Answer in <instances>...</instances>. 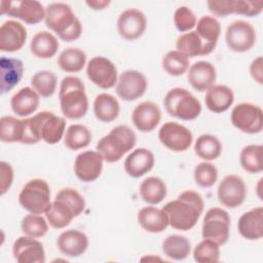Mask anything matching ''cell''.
<instances>
[{
  "label": "cell",
  "instance_id": "obj_15",
  "mask_svg": "<svg viewBox=\"0 0 263 263\" xmlns=\"http://www.w3.org/2000/svg\"><path fill=\"white\" fill-rule=\"evenodd\" d=\"M217 195L222 205L228 209H235L241 205L246 199V183L237 175H227L220 182Z\"/></svg>",
  "mask_w": 263,
  "mask_h": 263
},
{
  "label": "cell",
  "instance_id": "obj_10",
  "mask_svg": "<svg viewBox=\"0 0 263 263\" xmlns=\"http://www.w3.org/2000/svg\"><path fill=\"white\" fill-rule=\"evenodd\" d=\"M231 123L245 134H259L263 128L261 107L252 103H240L231 111Z\"/></svg>",
  "mask_w": 263,
  "mask_h": 263
},
{
  "label": "cell",
  "instance_id": "obj_18",
  "mask_svg": "<svg viewBox=\"0 0 263 263\" xmlns=\"http://www.w3.org/2000/svg\"><path fill=\"white\" fill-rule=\"evenodd\" d=\"M104 159L98 151L87 150L79 153L74 161L76 177L85 183L96 181L102 174Z\"/></svg>",
  "mask_w": 263,
  "mask_h": 263
},
{
  "label": "cell",
  "instance_id": "obj_32",
  "mask_svg": "<svg viewBox=\"0 0 263 263\" xmlns=\"http://www.w3.org/2000/svg\"><path fill=\"white\" fill-rule=\"evenodd\" d=\"M120 112V105L117 99L107 92L99 93L93 101V113L97 119L102 122L114 121Z\"/></svg>",
  "mask_w": 263,
  "mask_h": 263
},
{
  "label": "cell",
  "instance_id": "obj_27",
  "mask_svg": "<svg viewBox=\"0 0 263 263\" xmlns=\"http://www.w3.org/2000/svg\"><path fill=\"white\" fill-rule=\"evenodd\" d=\"M205 91V106L213 113L226 112L234 102V93L227 85L214 84Z\"/></svg>",
  "mask_w": 263,
  "mask_h": 263
},
{
  "label": "cell",
  "instance_id": "obj_42",
  "mask_svg": "<svg viewBox=\"0 0 263 263\" xmlns=\"http://www.w3.org/2000/svg\"><path fill=\"white\" fill-rule=\"evenodd\" d=\"M57 82V75L47 70L37 71L31 78V85L42 98H49L54 93Z\"/></svg>",
  "mask_w": 263,
  "mask_h": 263
},
{
  "label": "cell",
  "instance_id": "obj_34",
  "mask_svg": "<svg viewBox=\"0 0 263 263\" xmlns=\"http://www.w3.org/2000/svg\"><path fill=\"white\" fill-rule=\"evenodd\" d=\"M44 214L49 225L55 229L65 228L74 218H76L68 204L55 198L53 201H51L49 208Z\"/></svg>",
  "mask_w": 263,
  "mask_h": 263
},
{
  "label": "cell",
  "instance_id": "obj_33",
  "mask_svg": "<svg viewBox=\"0 0 263 263\" xmlns=\"http://www.w3.org/2000/svg\"><path fill=\"white\" fill-rule=\"evenodd\" d=\"M139 193L145 202L154 205L160 203L165 198L167 189L162 179L151 176L141 182Z\"/></svg>",
  "mask_w": 263,
  "mask_h": 263
},
{
  "label": "cell",
  "instance_id": "obj_19",
  "mask_svg": "<svg viewBox=\"0 0 263 263\" xmlns=\"http://www.w3.org/2000/svg\"><path fill=\"white\" fill-rule=\"evenodd\" d=\"M13 258L18 263H44L43 245L34 237L25 235L16 238L12 246Z\"/></svg>",
  "mask_w": 263,
  "mask_h": 263
},
{
  "label": "cell",
  "instance_id": "obj_46",
  "mask_svg": "<svg viewBox=\"0 0 263 263\" xmlns=\"http://www.w3.org/2000/svg\"><path fill=\"white\" fill-rule=\"evenodd\" d=\"M193 177L195 183L198 186L202 188H209L216 183L218 179V170L213 163L204 160L195 166Z\"/></svg>",
  "mask_w": 263,
  "mask_h": 263
},
{
  "label": "cell",
  "instance_id": "obj_30",
  "mask_svg": "<svg viewBox=\"0 0 263 263\" xmlns=\"http://www.w3.org/2000/svg\"><path fill=\"white\" fill-rule=\"evenodd\" d=\"M137 218L140 226L150 233H160L168 226L167 217L162 209L152 205L142 208Z\"/></svg>",
  "mask_w": 263,
  "mask_h": 263
},
{
  "label": "cell",
  "instance_id": "obj_23",
  "mask_svg": "<svg viewBox=\"0 0 263 263\" xmlns=\"http://www.w3.org/2000/svg\"><path fill=\"white\" fill-rule=\"evenodd\" d=\"M216 78V68L210 62L198 61L189 67L187 79L197 91H205L215 84Z\"/></svg>",
  "mask_w": 263,
  "mask_h": 263
},
{
  "label": "cell",
  "instance_id": "obj_12",
  "mask_svg": "<svg viewBox=\"0 0 263 263\" xmlns=\"http://www.w3.org/2000/svg\"><path fill=\"white\" fill-rule=\"evenodd\" d=\"M209 10L215 15L224 17L229 14H241L249 17L257 16L262 12L263 1L256 0H220L208 1Z\"/></svg>",
  "mask_w": 263,
  "mask_h": 263
},
{
  "label": "cell",
  "instance_id": "obj_37",
  "mask_svg": "<svg viewBox=\"0 0 263 263\" xmlns=\"http://www.w3.org/2000/svg\"><path fill=\"white\" fill-rule=\"evenodd\" d=\"M85 63V52L77 47H69L64 49L58 58V65L60 69L67 73L80 72L84 68Z\"/></svg>",
  "mask_w": 263,
  "mask_h": 263
},
{
  "label": "cell",
  "instance_id": "obj_28",
  "mask_svg": "<svg viewBox=\"0 0 263 263\" xmlns=\"http://www.w3.org/2000/svg\"><path fill=\"white\" fill-rule=\"evenodd\" d=\"M36 90L25 86L16 91L10 99V107L13 113L20 117H27L33 114L39 107L40 99Z\"/></svg>",
  "mask_w": 263,
  "mask_h": 263
},
{
  "label": "cell",
  "instance_id": "obj_47",
  "mask_svg": "<svg viewBox=\"0 0 263 263\" xmlns=\"http://www.w3.org/2000/svg\"><path fill=\"white\" fill-rule=\"evenodd\" d=\"M54 198L62 200L66 204H68L70 209L73 211L75 217H78L84 211V208H85L84 197L76 189L63 188L57 193Z\"/></svg>",
  "mask_w": 263,
  "mask_h": 263
},
{
  "label": "cell",
  "instance_id": "obj_45",
  "mask_svg": "<svg viewBox=\"0 0 263 263\" xmlns=\"http://www.w3.org/2000/svg\"><path fill=\"white\" fill-rule=\"evenodd\" d=\"M22 231L25 235L38 238L44 236L48 231V225L46 220L39 214L26 215L21 223Z\"/></svg>",
  "mask_w": 263,
  "mask_h": 263
},
{
  "label": "cell",
  "instance_id": "obj_43",
  "mask_svg": "<svg viewBox=\"0 0 263 263\" xmlns=\"http://www.w3.org/2000/svg\"><path fill=\"white\" fill-rule=\"evenodd\" d=\"M162 68L171 76H182L189 69V59L179 50H171L162 59Z\"/></svg>",
  "mask_w": 263,
  "mask_h": 263
},
{
  "label": "cell",
  "instance_id": "obj_7",
  "mask_svg": "<svg viewBox=\"0 0 263 263\" xmlns=\"http://www.w3.org/2000/svg\"><path fill=\"white\" fill-rule=\"evenodd\" d=\"M18 202L31 214H44L51 203L49 185L43 179L29 180L18 194Z\"/></svg>",
  "mask_w": 263,
  "mask_h": 263
},
{
  "label": "cell",
  "instance_id": "obj_5",
  "mask_svg": "<svg viewBox=\"0 0 263 263\" xmlns=\"http://www.w3.org/2000/svg\"><path fill=\"white\" fill-rule=\"evenodd\" d=\"M137 143L135 132L127 125H117L110 133L99 140L97 151L104 161L117 162L125 153L130 151Z\"/></svg>",
  "mask_w": 263,
  "mask_h": 263
},
{
  "label": "cell",
  "instance_id": "obj_1",
  "mask_svg": "<svg viewBox=\"0 0 263 263\" xmlns=\"http://www.w3.org/2000/svg\"><path fill=\"white\" fill-rule=\"evenodd\" d=\"M203 199L193 190L181 192L177 199L171 200L162 206L168 225L174 229L187 231L193 228L203 212Z\"/></svg>",
  "mask_w": 263,
  "mask_h": 263
},
{
  "label": "cell",
  "instance_id": "obj_41",
  "mask_svg": "<svg viewBox=\"0 0 263 263\" xmlns=\"http://www.w3.org/2000/svg\"><path fill=\"white\" fill-rule=\"evenodd\" d=\"M262 145H248L242 148L239 155L241 167L250 174H258L263 170Z\"/></svg>",
  "mask_w": 263,
  "mask_h": 263
},
{
  "label": "cell",
  "instance_id": "obj_38",
  "mask_svg": "<svg viewBox=\"0 0 263 263\" xmlns=\"http://www.w3.org/2000/svg\"><path fill=\"white\" fill-rule=\"evenodd\" d=\"M91 142V132L87 126L79 123L71 124L66 133L64 138L65 146L73 151L80 150L87 147Z\"/></svg>",
  "mask_w": 263,
  "mask_h": 263
},
{
  "label": "cell",
  "instance_id": "obj_6",
  "mask_svg": "<svg viewBox=\"0 0 263 263\" xmlns=\"http://www.w3.org/2000/svg\"><path fill=\"white\" fill-rule=\"evenodd\" d=\"M163 104L171 116L181 120H193L201 113V104L198 99L183 87L170 89L163 99Z\"/></svg>",
  "mask_w": 263,
  "mask_h": 263
},
{
  "label": "cell",
  "instance_id": "obj_25",
  "mask_svg": "<svg viewBox=\"0 0 263 263\" xmlns=\"http://www.w3.org/2000/svg\"><path fill=\"white\" fill-rule=\"evenodd\" d=\"M153 153L146 148L135 149L124 160V171L133 178H140L149 173L154 166Z\"/></svg>",
  "mask_w": 263,
  "mask_h": 263
},
{
  "label": "cell",
  "instance_id": "obj_13",
  "mask_svg": "<svg viewBox=\"0 0 263 263\" xmlns=\"http://www.w3.org/2000/svg\"><path fill=\"white\" fill-rule=\"evenodd\" d=\"M158 139L168 150L183 152L190 148L193 136L191 130L186 126L175 121H167L159 128Z\"/></svg>",
  "mask_w": 263,
  "mask_h": 263
},
{
  "label": "cell",
  "instance_id": "obj_50",
  "mask_svg": "<svg viewBox=\"0 0 263 263\" xmlns=\"http://www.w3.org/2000/svg\"><path fill=\"white\" fill-rule=\"evenodd\" d=\"M250 74L252 78L258 83H263V59L262 57H257L250 65Z\"/></svg>",
  "mask_w": 263,
  "mask_h": 263
},
{
  "label": "cell",
  "instance_id": "obj_24",
  "mask_svg": "<svg viewBox=\"0 0 263 263\" xmlns=\"http://www.w3.org/2000/svg\"><path fill=\"white\" fill-rule=\"evenodd\" d=\"M239 234L249 240H258L263 236V208L256 206L243 213L237 222Z\"/></svg>",
  "mask_w": 263,
  "mask_h": 263
},
{
  "label": "cell",
  "instance_id": "obj_21",
  "mask_svg": "<svg viewBox=\"0 0 263 263\" xmlns=\"http://www.w3.org/2000/svg\"><path fill=\"white\" fill-rule=\"evenodd\" d=\"M161 111L152 101H145L137 105L132 112V120L136 128L142 133H150L160 122Z\"/></svg>",
  "mask_w": 263,
  "mask_h": 263
},
{
  "label": "cell",
  "instance_id": "obj_31",
  "mask_svg": "<svg viewBox=\"0 0 263 263\" xmlns=\"http://www.w3.org/2000/svg\"><path fill=\"white\" fill-rule=\"evenodd\" d=\"M30 49L38 59H51L55 55L59 49V41L57 37L48 31H40L33 36L30 43Z\"/></svg>",
  "mask_w": 263,
  "mask_h": 263
},
{
  "label": "cell",
  "instance_id": "obj_39",
  "mask_svg": "<svg viewBox=\"0 0 263 263\" xmlns=\"http://www.w3.org/2000/svg\"><path fill=\"white\" fill-rule=\"evenodd\" d=\"M177 50L184 53L188 59L206 55L205 47L196 31H189L180 35L176 41Z\"/></svg>",
  "mask_w": 263,
  "mask_h": 263
},
{
  "label": "cell",
  "instance_id": "obj_20",
  "mask_svg": "<svg viewBox=\"0 0 263 263\" xmlns=\"http://www.w3.org/2000/svg\"><path fill=\"white\" fill-rule=\"evenodd\" d=\"M27 29L17 21H5L0 28V50L14 52L20 50L26 43Z\"/></svg>",
  "mask_w": 263,
  "mask_h": 263
},
{
  "label": "cell",
  "instance_id": "obj_49",
  "mask_svg": "<svg viewBox=\"0 0 263 263\" xmlns=\"http://www.w3.org/2000/svg\"><path fill=\"white\" fill-rule=\"evenodd\" d=\"M13 181V168L10 163L0 161V194H5Z\"/></svg>",
  "mask_w": 263,
  "mask_h": 263
},
{
  "label": "cell",
  "instance_id": "obj_8",
  "mask_svg": "<svg viewBox=\"0 0 263 263\" xmlns=\"http://www.w3.org/2000/svg\"><path fill=\"white\" fill-rule=\"evenodd\" d=\"M231 220L229 214L221 208H211L202 221V238H209L222 246L229 238Z\"/></svg>",
  "mask_w": 263,
  "mask_h": 263
},
{
  "label": "cell",
  "instance_id": "obj_11",
  "mask_svg": "<svg viewBox=\"0 0 263 263\" xmlns=\"http://www.w3.org/2000/svg\"><path fill=\"white\" fill-rule=\"evenodd\" d=\"M256 30L247 21L232 22L226 29L225 41L230 50L238 53L247 52L256 43Z\"/></svg>",
  "mask_w": 263,
  "mask_h": 263
},
{
  "label": "cell",
  "instance_id": "obj_51",
  "mask_svg": "<svg viewBox=\"0 0 263 263\" xmlns=\"http://www.w3.org/2000/svg\"><path fill=\"white\" fill-rule=\"evenodd\" d=\"M109 0H87L85 4L92 10H103L110 5Z\"/></svg>",
  "mask_w": 263,
  "mask_h": 263
},
{
  "label": "cell",
  "instance_id": "obj_9",
  "mask_svg": "<svg viewBox=\"0 0 263 263\" xmlns=\"http://www.w3.org/2000/svg\"><path fill=\"white\" fill-rule=\"evenodd\" d=\"M0 12L2 15L6 14L20 18L29 25H36L45 18V8L36 0H2L0 2Z\"/></svg>",
  "mask_w": 263,
  "mask_h": 263
},
{
  "label": "cell",
  "instance_id": "obj_2",
  "mask_svg": "<svg viewBox=\"0 0 263 263\" xmlns=\"http://www.w3.org/2000/svg\"><path fill=\"white\" fill-rule=\"evenodd\" d=\"M24 137L22 144H36L43 141L46 144L59 143L65 133V118L50 111H41L31 117L23 119Z\"/></svg>",
  "mask_w": 263,
  "mask_h": 263
},
{
  "label": "cell",
  "instance_id": "obj_22",
  "mask_svg": "<svg viewBox=\"0 0 263 263\" xmlns=\"http://www.w3.org/2000/svg\"><path fill=\"white\" fill-rule=\"evenodd\" d=\"M57 246L63 255L76 258L84 254L87 250L88 238L85 233L79 230L69 229L59 235Z\"/></svg>",
  "mask_w": 263,
  "mask_h": 263
},
{
  "label": "cell",
  "instance_id": "obj_17",
  "mask_svg": "<svg viewBox=\"0 0 263 263\" xmlns=\"http://www.w3.org/2000/svg\"><path fill=\"white\" fill-rule=\"evenodd\" d=\"M147 28V18L144 12L137 8L123 10L117 20V32L125 40L140 38Z\"/></svg>",
  "mask_w": 263,
  "mask_h": 263
},
{
  "label": "cell",
  "instance_id": "obj_40",
  "mask_svg": "<svg viewBox=\"0 0 263 263\" xmlns=\"http://www.w3.org/2000/svg\"><path fill=\"white\" fill-rule=\"evenodd\" d=\"M24 121L14 116H2L0 119V140L2 143H22Z\"/></svg>",
  "mask_w": 263,
  "mask_h": 263
},
{
  "label": "cell",
  "instance_id": "obj_44",
  "mask_svg": "<svg viewBox=\"0 0 263 263\" xmlns=\"http://www.w3.org/2000/svg\"><path fill=\"white\" fill-rule=\"evenodd\" d=\"M193 259L197 263H216L220 260V246L212 239L203 238L193 250Z\"/></svg>",
  "mask_w": 263,
  "mask_h": 263
},
{
  "label": "cell",
  "instance_id": "obj_16",
  "mask_svg": "<svg viewBox=\"0 0 263 263\" xmlns=\"http://www.w3.org/2000/svg\"><path fill=\"white\" fill-rule=\"evenodd\" d=\"M147 86V79L142 72L126 70L118 77L116 93L123 101H135L145 93Z\"/></svg>",
  "mask_w": 263,
  "mask_h": 263
},
{
  "label": "cell",
  "instance_id": "obj_36",
  "mask_svg": "<svg viewBox=\"0 0 263 263\" xmlns=\"http://www.w3.org/2000/svg\"><path fill=\"white\" fill-rule=\"evenodd\" d=\"M194 152L199 158L205 161L215 160L221 155L222 144L217 137L210 134H203L195 141Z\"/></svg>",
  "mask_w": 263,
  "mask_h": 263
},
{
  "label": "cell",
  "instance_id": "obj_26",
  "mask_svg": "<svg viewBox=\"0 0 263 263\" xmlns=\"http://www.w3.org/2000/svg\"><path fill=\"white\" fill-rule=\"evenodd\" d=\"M24 63L14 58L1 57L0 60V82L1 93L10 91L23 78Z\"/></svg>",
  "mask_w": 263,
  "mask_h": 263
},
{
  "label": "cell",
  "instance_id": "obj_29",
  "mask_svg": "<svg viewBox=\"0 0 263 263\" xmlns=\"http://www.w3.org/2000/svg\"><path fill=\"white\" fill-rule=\"evenodd\" d=\"M195 31L204 44L206 55L213 52L221 34L220 22L213 15H203L197 21Z\"/></svg>",
  "mask_w": 263,
  "mask_h": 263
},
{
  "label": "cell",
  "instance_id": "obj_3",
  "mask_svg": "<svg viewBox=\"0 0 263 263\" xmlns=\"http://www.w3.org/2000/svg\"><path fill=\"white\" fill-rule=\"evenodd\" d=\"M45 25L66 42L77 40L82 33V25L70 5L54 2L45 8Z\"/></svg>",
  "mask_w": 263,
  "mask_h": 263
},
{
  "label": "cell",
  "instance_id": "obj_48",
  "mask_svg": "<svg viewBox=\"0 0 263 263\" xmlns=\"http://www.w3.org/2000/svg\"><path fill=\"white\" fill-rule=\"evenodd\" d=\"M194 12L187 6H180L175 10L174 24L179 32H189L196 26Z\"/></svg>",
  "mask_w": 263,
  "mask_h": 263
},
{
  "label": "cell",
  "instance_id": "obj_14",
  "mask_svg": "<svg viewBox=\"0 0 263 263\" xmlns=\"http://www.w3.org/2000/svg\"><path fill=\"white\" fill-rule=\"evenodd\" d=\"M87 78L98 87L109 89L118 80L117 68L115 64L105 57H93L86 66Z\"/></svg>",
  "mask_w": 263,
  "mask_h": 263
},
{
  "label": "cell",
  "instance_id": "obj_4",
  "mask_svg": "<svg viewBox=\"0 0 263 263\" xmlns=\"http://www.w3.org/2000/svg\"><path fill=\"white\" fill-rule=\"evenodd\" d=\"M59 100L63 115L69 119H79L87 113L88 99L85 86L78 77L66 76L63 78Z\"/></svg>",
  "mask_w": 263,
  "mask_h": 263
},
{
  "label": "cell",
  "instance_id": "obj_35",
  "mask_svg": "<svg viewBox=\"0 0 263 263\" xmlns=\"http://www.w3.org/2000/svg\"><path fill=\"white\" fill-rule=\"evenodd\" d=\"M162 252L170 259L181 261L190 255L191 243L184 235L172 234L162 241Z\"/></svg>",
  "mask_w": 263,
  "mask_h": 263
}]
</instances>
